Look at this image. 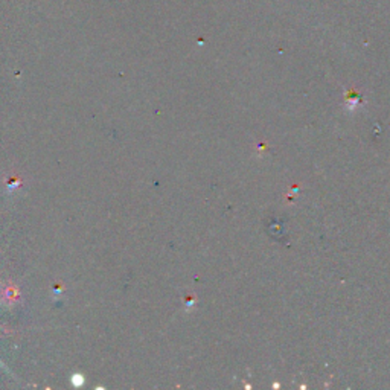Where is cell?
Listing matches in <instances>:
<instances>
[{
  "label": "cell",
  "mask_w": 390,
  "mask_h": 390,
  "mask_svg": "<svg viewBox=\"0 0 390 390\" xmlns=\"http://www.w3.org/2000/svg\"><path fill=\"white\" fill-rule=\"evenodd\" d=\"M83 383H84V378L81 377V375H73V377H72V384H73V386H81Z\"/></svg>",
  "instance_id": "obj_1"
}]
</instances>
